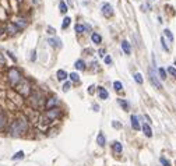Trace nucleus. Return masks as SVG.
I'll use <instances>...</instances> for the list:
<instances>
[{
  "mask_svg": "<svg viewBox=\"0 0 176 166\" xmlns=\"http://www.w3.org/2000/svg\"><path fill=\"white\" fill-rule=\"evenodd\" d=\"M28 130V123L25 119H17L16 122H13L10 127L11 135H21L22 133H25Z\"/></svg>",
  "mask_w": 176,
  "mask_h": 166,
  "instance_id": "obj_1",
  "label": "nucleus"
},
{
  "mask_svg": "<svg viewBox=\"0 0 176 166\" xmlns=\"http://www.w3.org/2000/svg\"><path fill=\"white\" fill-rule=\"evenodd\" d=\"M7 80H9L11 87H17L22 81L21 71L17 69V67H11V69L9 70V73H7Z\"/></svg>",
  "mask_w": 176,
  "mask_h": 166,
  "instance_id": "obj_2",
  "label": "nucleus"
},
{
  "mask_svg": "<svg viewBox=\"0 0 176 166\" xmlns=\"http://www.w3.org/2000/svg\"><path fill=\"white\" fill-rule=\"evenodd\" d=\"M29 102H31V105L34 107H37V109H39V107L43 105V102H45V98H43L42 92L41 91H37L32 94L31 99H29Z\"/></svg>",
  "mask_w": 176,
  "mask_h": 166,
  "instance_id": "obj_3",
  "label": "nucleus"
},
{
  "mask_svg": "<svg viewBox=\"0 0 176 166\" xmlns=\"http://www.w3.org/2000/svg\"><path fill=\"white\" fill-rule=\"evenodd\" d=\"M148 75H149V81H151V84L157 88V89H162L164 87H162V82L161 80L158 78V75L155 74V70L152 67H149L148 69Z\"/></svg>",
  "mask_w": 176,
  "mask_h": 166,
  "instance_id": "obj_4",
  "label": "nucleus"
},
{
  "mask_svg": "<svg viewBox=\"0 0 176 166\" xmlns=\"http://www.w3.org/2000/svg\"><path fill=\"white\" fill-rule=\"evenodd\" d=\"M17 91L20 92L21 95H24V97L29 95V92H31V82H29V81H27V80H22L21 82L18 84Z\"/></svg>",
  "mask_w": 176,
  "mask_h": 166,
  "instance_id": "obj_5",
  "label": "nucleus"
},
{
  "mask_svg": "<svg viewBox=\"0 0 176 166\" xmlns=\"http://www.w3.org/2000/svg\"><path fill=\"white\" fill-rule=\"evenodd\" d=\"M45 116H46L49 120H55V119H57L62 116V110H60L59 107H52V109H48V110H46Z\"/></svg>",
  "mask_w": 176,
  "mask_h": 166,
  "instance_id": "obj_6",
  "label": "nucleus"
},
{
  "mask_svg": "<svg viewBox=\"0 0 176 166\" xmlns=\"http://www.w3.org/2000/svg\"><path fill=\"white\" fill-rule=\"evenodd\" d=\"M101 10H102V14L106 17V18H109V17L113 16V7L109 4V3H103Z\"/></svg>",
  "mask_w": 176,
  "mask_h": 166,
  "instance_id": "obj_7",
  "label": "nucleus"
},
{
  "mask_svg": "<svg viewBox=\"0 0 176 166\" xmlns=\"http://www.w3.org/2000/svg\"><path fill=\"white\" fill-rule=\"evenodd\" d=\"M6 31L10 34V35H16V34L20 32V28L17 27L14 22H9V24L6 25Z\"/></svg>",
  "mask_w": 176,
  "mask_h": 166,
  "instance_id": "obj_8",
  "label": "nucleus"
},
{
  "mask_svg": "<svg viewBox=\"0 0 176 166\" xmlns=\"http://www.w3.org/2000/svg\"><path fill=\"white\" fill-rule=\"evenodd\" d=\"M141 130H143V133L145 134V137H148V138H151V137H152V129L149 127L148 123L143 124V126H141Z\"/></svg>",
  "mask_w": 176,
  "mask_h": 166,
  "instance_id": "obj_9",
  "label": "nucleus"
},
{
  "mask_svg": "<svg viewBox=\"0 0 176 166\" xmlns=\"http://www.w3.org/2000/svg\"><path fill=\"white\" fill-rule=\"evenodd\" d=\"M56 77H57L59 81H66L67 77H69V74H67L66 70H57V71H56Z\"/></svg>",
  "mask_w": 176,
  "mask_h": 166,
  "instance_id": "obj_10",
  "label": "nucleus"
},
{
  "mask_svg": "<svg viewBox=\"0 0 176 166\" xmlns=\"http://www.w3.org/2000/svg\"><path fill=\"white\" fill-rule=\"evenodd\" d=\"M98 97H99V99H108V97H109V94H108V91L103 88V87H98Z\"/></svg>",
  "mask_w": 176,
  "mask_h": 166,
  "instance_id": "obj_11",
  "label": "nucleus"
},
{
  "mask_svg": "<svg viewBox=\"0 0 176 166\" xmlns=\"http://www.w3.org/2000/svg\"><path fill=\"white\" fill-rule=\"evenodd\" d=\"M164 36L168 39V42H169V43H173V41H175L173 34H172V31L169 29V28H165V29H164Z\"/></svg>",
  "mask_w": 176,
  "mask_h": 166,
  "instance_id": "obj_12",
  "label": "nucleus"
},
{
  "mask_svg": "<svg viewBox=\"0 0 176 166\" xmlns=\"http://www.w3.org/2000/svg\"><path fill=\"white\" fill-rule=\"evenodd\" d=\"M112 150L115 154H122V151H123V145L122 142H119V141H115L112 144Z\"/></svg>",
  "mask_w": 176,
  "mask_h": 166,
  "instance_id": "obj_13",
  "label": "nucleus"
},
{
  "mask_svg": "<svg viewBox=\"0 0 176 166\" xmlns=\"http://www.w3.org/2000/svg\"><path fill=\"white\" fill-rule=\"evenodd\" d=\"M130 120H131V127H133L136 131L141 129V126H140V122H139V117H137V116H134V114H133V116L130 117Z\"/></svg>",
  "mask_w": 176,
  "mask_h": 166,
  "instance_id": "obj_14",
  "label": "nucleus"
},
{
  "mask_svg": "<svg viewBox=\"0 0 176 166\" xmlns=\"http://www.w3.org/2000/svg\"><path fill=\"white\" fill-rule=\"evenodd\" d=\"M14 24H16V25H17L18 28L24 29V28H25V27L28 25V21L25 20V18H18V20H16V21H14Z\"/></svg>",
  "mask_w": 176,
  "mask_h": 166,
  "instance_id": "obj_15",
  "label": "nucleus"
},
{
  "mask_svg": "<svg viewBox=\"0 0 176 166\" xmlns=\"http://www.w3.org/2000/svg\"><path fill=\"white\" fill-rule=\"evenodd\" d=\"M122 50L124 52V54H130L131 53V46L127 41H123L122 42Z\"/></svg>",
  "mask_w": 176,
  "mask_h": 166,
  "instance_id": "obj_16",
  "label": "nucleus"
},
{
  "mask_svg": "<svg viewBox=\"0 0 176 166\" xmlns=\"http://www.w3.org/2000/svg\"><path fill=\"white\" fill-rule=\"evenodd\" d=\"M48 42L50 43V46H53V48H62V41L57 39V38H50Z\"/></svg>",
  "mask_w": 176,
  "mask_h": 166,
  "instance_id": "obj_17",
  "label": "nucleus"
},
{
  "mask_svg": "<svg viewBox=\"0 0 176 166\" xmlns=\"http://www.w3.org/2000/svg\"><path fill=\"white\" fill-rule=\"evenodd\" d=\"M56 103H57V98L50 97V98H48V101H46V107H48V109H52V107H55Z\"/></svg>",
  "mask_w": 176,
  "mask_h": 166,
  "instance_id": "obj_18",
  "label": "nucleus"
},
{
  "mask_svg": "<svg viewBox=\"0 0 176 166\" xmlns=\"http://www.w3.org/2000/svg\"><path fill=\"white\" fill-rule=\"evenodd\" d=\"M74 67L77 70H80V71H83V70H85V62L84 60H81V59H78L77 62L74 63Z\"/></svg>",
  "mask_w": 176,
  "mask_h": 166,
  "instance_id": "obj_19",
  "label": "nucleus"
},
{
  "mask_svg": "<svg viewBox=\"0 0 176 166\" xmlns=\"http://www.w3.org/2000/svg\"><path fill=\"white\" fill-rule=\"evenodd\" d=\"M91 39H92V42L95 43V45H99V43L102 42V36L99 35L98 32H94L92 35H91Z\"/></svg>",
  "mask_w": 176,
  "mask_h": 166,
  "instance_id": "obj_20",
  "label": "nucleus"
},
{
  "mask_svg": "<svg viewBox=\"0 0 176 166\" xmlns=\"http://www.w3.org/2000/svg\"><path fill=\"white\" fill-rule=\"evenodd\" d=\"M59 10L62 14H66L67 11H69V6L66 4V1H60V4H59Z\"/></svg>",
  "mask_w": 176,
  "mask_h": 166,
  "instance_id": "obj_21",
  "label": "nucleus"
},
{
  "mask_svg": "<svg viewBox=\"0 0 176 166\" xmlns=\"http://www.w3.org/2000/svg\"><path fill=\"white\" fill-rule=\"evenodd\" d=\"M7 124V117H6L4 113H0V130H3Z\"/></svg>",
  "mask_w": 176,
  "mask_h": 166,
  "instance_id": "obj_22",
  "label": "nucleus"
},
{
  "mask_svg": "<svg viewBox=\"0 0 176 166\" xmlns=\"http://www.w3.org/2000/svg\"><path fill=\"white\" fill-rule=\"evenodd\" d=\"M117 103H119L124 110H129V109H130V105H129V102L126 101V99H117Z\"/></svg>",
  "mask_w": 176,
  "mask_h": 166,
  "instance_id": "obj_23",
  "label": "nucleus"
},
{
  "mask_svg": "<svg viewBox=\"0 0 176 166\" xmlns=\"http://www.w3.org/2000/svg\"><path fill=\"white\" fill-rule=\"evenodd\" d=\"M96 141H98V144L101 145V147H103V145L106 144V140H105V135L102 133L98 134V137H96Z\"/></svg>",
  "mask_w": 176,
  "mask_h": 166,
  "instance_id": "obj_24",
  "label": "nucleus"
},
{
  "mask_svg": "<svg viewBox=\"0 0 176 166\" xmlns=\"http://www.w3.org/2000/svg\"><path fill=\"white\" fill-rule=\"evenodd\" d=\"M158 75H159V80L165 81L168 77H166V70L164 69V67H161V69H158Z\"/></svg>",
  "mask_w": 176,
  "mask_h": 166,
  "instance_id": "obj_25",
  "label": "nucleus"
},
{
  "mask_svg": "<svg viewBox=\"0 0 176 166\" xmlns=\"http://www.w3.org/2000/svg\"><path fill=\"white\" fill-rule=\"evenodd\" d=\"M74 29L77 34H84L85 32V25H84V24H77L74 27Z\"/></svg>",
  "mask_w": 176,
  "mask_h": 166,
  "instance_id": "obj_26",
  "label": "nucleus"
},
{
  "mask_svg": "<svg viewBox=\"0 0 176 166\" xmlns=\"http://www.w3.org/2000/svg\"><path fill=\"white\" fill-rule=\"evenodd\" d=\"M161 46H162V49H164L165 52H169V50H171L169 46H168V42H166L165 36H161Z\"/></svg>",
  "mask_w": 176,
  "mask_h": 166,
  "instance_id": "obj_27",
  "label": "nucleus"
},
{
  "mask_svg": "<svg viewBox=\"0 0 176 166\" xmlns=\"http://www.w3.org/2000/svg\"><path fill=\"white\" fill-rule=\"evenodd\" d=\"M166 73H168V74H171L173 78H176V67H175V66H169V67L166 69Z\"/></svg>",
  "mask_w": 176,
  "mask_h": 166,
  "instance_id": "obj_28",
  "label": "nucleus"
},
{
  "mask_svg": "<svg viewBox=\"0 0 176 166\" xmlns=\"http://www.w3.org/2000/svg\"><path fill=\"white\" fill-rule=\"evenodd\" d=\"M133 77H134V80H136L137 84H143V82H144V78H143V75L140 74V73H136Z\"/></svg>",
  "mask_w": 176,
  "mask_h": 166,
  "instance_id": "obj_29",
  "label": "nucleus"
},
{
  "mask_svg": "<svg viewBox=\"0 0 176 166\" xmlns=\"http://www.w3.org/2000/svg\"><path fill=\"white\" fill-rule=\"evenodd\" d=\"M69 77L73 82H80V75L77 74V73H71V74H69Z\"/></svg>",
  "mask_w": 176,
  "mask_h": 166,
  "instance_id": "obj_30",
  "label": "nucleus"
},
{
  "mask_svg": "<svg viewBox=\"0 0 176 166\" xmlns=\"http://www.w3.org/2000/svg\"><path fill=\"white\" fill-rule=\"evenodd\" d=\"M70 21H71V18H70V17H66L63 20V22H62V28H63V29H67L70 25Z\"/></svg>",
  "mask_w": 176,
  "mask_h": 166,
  "instance_id": "obj_31",
  "label": "nucleus"
},
{
  "mask_svg": "<svg viewBox=\"0 0 176 166\" xmlns=\"http://www.w3.org/2000/svg\"><path fill=\"white\" fill-rule=\"evenodd\" d=\"M113 88H115V91H122L123 89V84L122 82H120V81H115V82H113Z\"/></svg>",
  "mask_w": 176,
  "mask_h": 166,
  "instance_id": "obj_32",
  "label": "nucleus"
},
{
  "mask_svg": "<svg viewBox=\"0 0 176 166\" xmlns=\"http://www.w3.org/2000/svg\"><path fill=\"white\" fill-rule=\"evenodd\" d=\"M159 162L162 163V166H172L171 161H169V159H166L165 156H161V158H159Z\"/></svg>",
  "mask_w": 176,
  "mask_h": 166,
  "instance_id": "obj_33",
  "label": "nucleus"
},
{
  "mask_svg": "<svg viewBox=\"0 0 176 166\" xmlns=\"http://www.w3.org/2000/svg\"><path fill=\"white\" fill-rule=\"evenodd\" d=\"M22 158H24V152H22V151H18L16 155L13 156V161H17V159H22Z\"/></svg>",
  "mask_w": 176,
  "mask_h": 166,
  "instance_id": "obj_34",
  "label": "nucleus"
},
{
  "mask_svg": "<svg viewBox=\"0 0 176 166\" xmlns=\"http://www.w3.org/2000/svg\"><path fill=\"white\" fill-rule=\"evenodd\" d=\"M70 87H71V84H70L69 81H67V82H64V84H63V91H69Z\"/></svg>",
  "mask_w": 176,
  "mask_h": 166,
  "instance_id": "obj_35",
  "label": "nucleus"
},
{
  "mask_svg": "<svg viewBox=\"0 0 176 166\" xmlns=\"http://www.w3.org/2000/svg\"><path fill=\"white\" fill-rule=\"evenodd\" d=\"M105 63L106 64H112V57L111 56H105Z\"/></svg>",
  "mask_w": 176,
  "mask_h": 166,
  "instance_id": "obj_36",
  "label": "nucleus"
},
{
  "mask_svg": "<svg viewBox=\"0 0 176 166\" xmlns=\"http://www.w3.org/2000/svg\"><path fill=\"white\" fill-rule=\"evenodd\" d=\"M31 60H32V62H35V60H37V52H35V50H32V53H31Z\"/></svg>",
  "mask_w": 176,
  "mask_h": 166,
  "instance_id": "obj_37",
  "label": "nucleus"
},
{
  "mask_svg": "<svg viewBox=\"0 0 176 166\" xmlns=\"http://www.w3.org/2000/svg\"><path fill=\"white\" fill-rule=\"evenodd\" d=\"M94 88H95L94 85H90V87H88V94H90V95H92V94H94Z\"/></svg>",
  "mask_w": 176,
  "mask_h": 166,
  "instance_id": "obj_38",
  "label": "nucleus"
},
{
  "mask_svg": "<svg viewBox=\"0 0 176 166\" xmlns=\"http://www.w3.org/2000/svg\"><path fill=\"white\" fill-rule=\"evenodd\" d=\"M0 64H1V66L6 64V60H4V57H3V54H1V53H0Z\"/></svg>",
  "mask_w": 176,
  "mask_h": 166,
  "instance_id": "obj_39",
  "label": "nucleus"
},
{
  "mask_svg": "<svg viewBox=\"0 0 176 166\" xmlns=\"http://www.w3.org/2000/svg\"><path fill=\"white\" fill-rule=\"evenodd\" d=\"M113 127H116V129H122V124L117 123L116 120H115V122H113Z\"/></svg>",
  "mask_w": 176,
  "mask_h": 166,
  "instance_id": "obj_40",
  "label": "nucleus"
},
{
  "mask_svg": "<svg viewBox=\"0 0 176 166\" xmlns=\"http://www.w3.org/2000/svg\"><path fill=\"white\" fill-rule=\"evenodd\" d=\"M55 32H56V31H55L53 28H52V27H48V34H52V35H53Z\"/></svg>",
  "mask_w": 176,
  "mask_h": 166,
  "instance_id": "obj_41",
  "label": "nucleus"
},
{
  "mask_svg": "<svg viewBox=\"0 0 176 166\" xmlns=\"http://www.w3.org/2000/svg\"><path fill=\"white\" fill-rule=\"evenodd\" d=\"M98 53H99V56H101V57H103V56H105V49H101Z\"/></svg>",
  "mask_w": 176,
  "mask_h": 166,
  "instance_id": "obj_42",
  "label": "nucleus"
},
{
  "mask_svg": "<svg viewBox=\"0 0 176 166\" xmlns=\"http://www.w3.org/2000/svg\"><path fill=\"white\" fill-rule=\"evenodd\" d=\"M3 32H4V28H3V27H0V36L3 35Z\"/></svg>",
  "mask_w": 176,
  "mask_h": 166,
  "instance_id": "obj_43",
  "label": "nucleus"
},
{
  "mask_svg": "<svg viewBox=\"0 0 176 166\" xmlns=\"http://www.w3.org/2000/svg\"><path fill=\"white\" fill-rule=\"evenodd\" d=\"M173 66H175V67H176V60H175V63H173Z\"/></svg>",
  "mask_w": 176,
  "mask_h": 166,
  "instance_id": "obj_44",
  "label": "nucleus"
},
{
  "mask_svg": "<svg viewBox=\"0 0 176 166\" xmlns=\"http://www.w3.org/2000/svg\"><path fill=\"white\" fill-rule=\"evenodd\" d=\"M18 1H22V0H18Z\"/></svg>",
  "mask_w": 176,
  "mask_h": 166,
  "instance_id": "obj_45",
  "label": "nucleus"
},
{
  "mask_svg": "<svg viewBox=\"0 0 176 166\" xmlns=\"http://www.w3.org/2000/svg\"><path fill=\"white\" fill-rule=\"evenodd\" d=\"M175 165H176V162H175Z\"/></svg>",
  "mask_w": 176,
  "mask_h": 166,
  "instance_id": "obj_46",
  "label": "nucleus"
}]
</instances>
